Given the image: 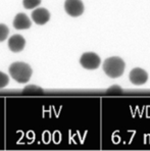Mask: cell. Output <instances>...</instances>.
Masks as SVG:
<instances>
[{
  "label": "cell",
  "mask_w": 150,
  "mask_h": 151,
  "mask_svg": "<svg viewBox=\"0 0 150 151\" xmlns=\"http://www.w3.org/2000/svg\"><path fill=\"white\" fill-rule=\"evenodd\" d=\"M33 74V70L26 63H14L9 66V75L17 83L26 84L30 81Z\"/></svg>",
  "instance_id": "cell-1"
},
{
  "label": "cell",
  "mask_w": 150,
  "mask_h": 151,
  "mask_svg": "<svg viewBox=\"0 0 150 151\" xmlns=\"http://www.w3.org/2000/svg\"><path fill=\"white\" fill-rule=\"evenodd\" d=\"M126 63L121 57L112 56L105 59L103 63V70L111 79H116L123 76L125 72Z\"/></svg>",
  "instance_id": "cell-2"
},
{
  "label": "cell",
  "mask_w": 150,
  "mask_h": 151,
  "mask_svg": "<svg viewBox=\"0 0 150 151\" xmlns=\"http://www.w3.org/2000/svg\"><path fill=\"white\" fill-rule=\"evenodd\" d=\"M100 57L94 52H86L81 56L80 63L86 70H96L100 65Z\"/></svg>",
  "instance_id": "cell-3"
},
{
  "label": "cell",
  "mask_w": 150,
  "mask_h": 151,
  "mask_svg": "<svg viewBox=\"0 0 150 151\" xmlns=\"http://www.w3.org/2000/svg\"><path fill=\"white\" fill-rule=\"evenodd\" d=\"M65 9L68 15L72 17H78L83 14L84 4L82 0H65Z\"/></svg>",
  "instance_id": "cell-4"
},
{
  "label": "cell",
  "mask_w": 150,
  "mask_h": 151,
  "mask_svg": "<svg viewBox=\"0 0 150 151\" xmlns=\"http://www.w3.org/2000/svg\"><path fill=\"white\" fill-rule=\"evenodd\" d=\"M130 81L134 85H143L148 80V74L141 68H135L130 72Z\"/></svg>",
  "instance_id": "cell-5"
},
{
  "label": "cell",
  "mask_w": 150,
  "mask_h": 151,
  "mask_svg": "<svg viewBox=\"0 0 150 151\" xmlns=\"http://www.w3.org/2000/svg\"><path fill=\"white\" fill-rule=\"evenodd\" d=\"M32 19L37 25H45L50 19V12L46 8L39 7L32 12Z\"/></svg>",
  "instance_id": "cell-6"
},
{
  "label": "cell",
  "mask_w": 150,
  "mask_h": 151,
  "mask_svg": "<svg viewBox=\"0 0 150 151\" xmlns=\"http://www.w3.org/2000/svg\"><path fill=\"white\" fill-rule=\"evenodd\" d=\"M26 46L25 38L21 35H14L8 39V47L12 52H21Z\"/></svg>",
  "instance_id": "cell-7"
},
{
  "label": "cell",
  "mask_w": 150,
  "mask_h": 151,
  "mask_svg": "<svg viewBox=\"0 0 150 151\" xmlns=\"http://www.w3.org/2000/svg\"><path fill=\"white\" fill-rule=\"evenodd\" d=\"M14 27L17 30H27L32 27V23L26 13H17L14 19Z\"/></svg>",
  "instance_id": "cell-8"
},
{
  "label": "cell",
  "mask_w": 150,
  "mask_h": 151,
  "mask_svg": "<svg viewBox=\"0 0 150 151\" xmlns=\"http://www.w3.org/2000/svg\"><path fill=\"white\" fill-rule=\"evenodd\" d=\"M41 3V0H23L24 7L26 9H33V8L39 6Z\"/></svg>",
  "instance_id": "cell-9"
},
{
  "label": "cell",
  "mask_w": 150,
  "mask_h": 151,
  "mask_svg": "<svg viewBox=\"0 0 150 151\" xmlns=\"http://www.w3.org/2000/svg\"><path fill=\"white\" fill-rule=\"evenodd\" d=\"M9 33V29L4 24H0V42H3L6 40Z\"/></svg>",
  "instance_id": "cell-10"
},
{
  "label": "cell",
  "mask_w": 150,
  "mask_h": 151,
  "mask_svg": "<svg viewBox=\"0 0 150 151\" xmlns=\"http://www.w3.org/2000/svg\"><path fill=\"white\" fill-rule=\"evenodd\" d=\"M23 91L25 93H43V89L39 87V86H35V85L26 86Z\"/></svg>",
  "instance_id": "cell-11"
},
{
  "label": "cell",
  "mask_w": 150,
  "mask_h": 151,
  "mask_svg": "<svg viewBox=\"0 0 150 151\" xmlns=\"http://www.w3.org/2000/svg\"><path fill=\"white\" fill-rule=\"evenodd\" d=\"M8 83H9V78H8V76L6 74H4V73L0 72V89L6 87V86L8 85Z\"/></svg>",
  "instance_id": "cell-12"
}]
</instances>
